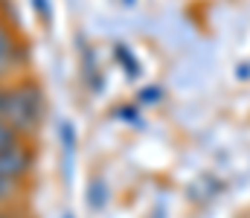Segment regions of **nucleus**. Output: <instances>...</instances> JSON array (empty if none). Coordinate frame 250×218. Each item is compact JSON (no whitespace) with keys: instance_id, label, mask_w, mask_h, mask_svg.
Returning <instances> with one entry per match:
<instances>
[{"instance_id":"f257e3e1","label":"nucleus","mask_w":250,"mask_h":218,"mask_svg":"<svg viewBox=\"0 0 250 218\" xmlns=\"http://www.w3.org/2000/svg\"><path fill=\"white\" fill-rule=\"evenodd\" d=\"M44 114V99L35 84H18L6 90V108H3V122H9L18 134H29L38 128Z\"/></svg>"},{"instance_id":"20e7f679","label":"nucleus","mask_w":250,"mask_h":218,"mask_svg":"<svg viewBox=\"0 0 250 218\" xmlns=\"http://www.w3.org/2000/svg\"><path fill=\"white\" fill-rule=\"evenodd\" d=\"M18 137H21V134H18V131H15L9 122H3V119H0V151H3V148H12V145H18V143H21Z\"/></svg>"},{"instance_id":"7ed1b4c3","label":"nucleus","mask_w":250,"mask_h":218,"mask_svg":"<svg viewBox=\"0 0 250 218\" xmlns=\"http://www.w3.org/2000/svg\"><path fill=\"white\" fill-rule=\"evenodd\" d=\"M12 59H15V41H12L9 29L0 23V73H6V67L12 64Z\"/></svg>"},{"instance_id":"0eeeda50","label":"nucleus","mask_w":250,"mask_h":218,"mask_svg":"<svg viewBox=\"0 0 250 218\" xmlns=\"http://www.w3.org/2000/svg\"><path fill=\"white\" fill-rule=\"evenodd\" d=\"M0 218H3V216H0Z\"/></svg>"},{"instance_id":"f03ea898","label":"nucleus","mask_w":250,"mask_h":218,"mask_svg":"<svg viewBox=\"0 0 250 218\" xmlns=\"http://www.w3.org/2000/svg\"><path fill=\"white\" fill-rule=\"evenodd\" d=\"M26 169H29V151L21 143L0 151V178H3V180H12V183H15Z\"/></svg>"},{"instance_id":"423d86ee","label":"nucleus","mask_w":250,"mask_h":218,"mask_svg":"<svg viewBox=\"0 0 250 218\" xmlns=\"http://www.w3.org/2000/svg\"><path fill=\"white\" fill-rule=\"evenodd\" d=\"M3 108H6V90H0V119H3Z\"/></svg>"},{"instance_id":"39448f33","label":"nucleus","mask_w":250,"mask_h":218,"mask_svg":"<svg viewBox=\"0 0 250 218\" xmlns=\"http://www.w3.org/2000/svg\"><path fill=\"white\" fill-rule=\"evenodd\" d=\"M12 186H15L12 180H3V178H0V201H3V198H9V192H12Z\"/></svg>"}]
</instances>
